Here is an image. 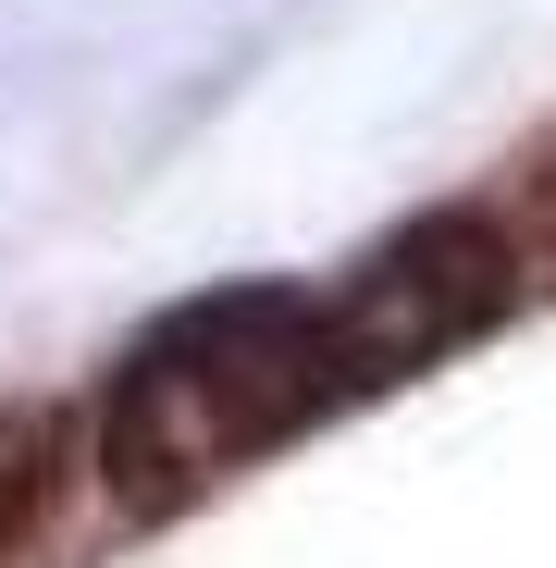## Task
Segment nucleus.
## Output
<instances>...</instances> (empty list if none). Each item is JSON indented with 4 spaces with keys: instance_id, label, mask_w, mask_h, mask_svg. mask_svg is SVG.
Wrapping results in <instances>:
<instances>
[{
    "instance_id": "1",
    "label": "nucleus",
    "mask_w": 556,
    "mask_h": 568,
    "mask_svg": "<svg viewBox=\"0 0 556 568\" xmlns=\"http://www.w3.org/2000/svg\"><path fill=\"white\" fill-rule=\"evenodd\" d=\"M507 235L483 211H445L396 247H371L346 284H235V297L173 310L112 384L100 420V469L137 519L199 507L211 483H235L247 457H272L285 433H310L322 408L433 371L445 346H471L507 310Z\"/></svg>"
},
{
    "instance_id": "3",
    "label": "nucleus",
    "mask_w": 556,
    "mask_h": 568,
    "mask_svg": "<svg viewBox=\"0 0 556 568\" xmlns=\"http://www.w3.org/2000/svg\"><path fill=\"white\" fill-rule=\"evenodd\" d=\"M519 211H532V235H519L507 260H556V149H544V161L519 173Z\"/></svg>"
},
{
    "instance_id": "2",
    "label": "nucleus",
    "mask_w": 556,
    "mask_h": 568,
    "mask_svg": "<svg viewBox=\"0 0 556 568\" xmlns=\"http://www.w3.org/2000/svg\"><path fill=\"white\" fill-rule=\"evenodd\" d=\"M50 457H62L50 420H0V556L50 519Z\"/></svg>"
}]
</instances>
